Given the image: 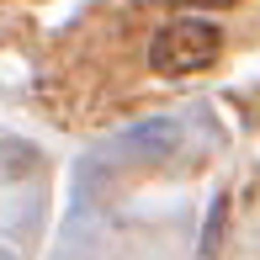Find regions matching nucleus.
Wrapping results in <instances>:
<instances>
[{"mask_svg": "<svg viewBox=\"0 0 260 260\" xmlns=\"http://www.w3.org/2000/svg\"><path fill=\"white\" fill-rule=\"evenodd\" d=\"M223 53V32L212 27L202 16H175L170 27L154 32V43H149V64H154V75L165 80H181V75H202V69L218 64Z\"/></svg>", "mask_w": 260, "mask_h": 260, "instance_id": "f257e3e1", "label": "nucleus"}, {"mask_svg": "<svg viewBox=\"0 0 260 260\" xmlns=\"http://www.w3.org/2000/svg\"><path fill=\"white\" fill-rule=\"evenodd\" d=\"M32 170H38V149L21 138H6L0 144V181H27Z\"/></svg>", "mask_w": 260, "mask_h": 260, "instance_id": "f03ea898", "label": "nucleus"}, {"mask_svg": "<svg viewBox=\"0 0 260 260\" xmlns=\"http://www.w3.org/2000/svg\"><path fill=\"white\" fill-rule=\"evenodd\" d=\"M181 6H202L207 11V6H234V0H181Z\"/></svg>", "mask_w": 260, "mask_h": 260, "instance_id": "7ed1b4c3", "label": "nucleus"}]
</instances>
